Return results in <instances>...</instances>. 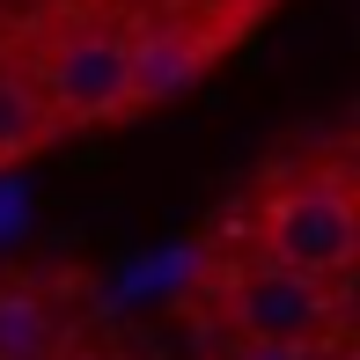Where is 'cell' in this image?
Wrapping results in <instances>:
<instances>
[{
  "label": "cell",
  "instance_id": "cell-1",
  "mask_svg": "<svg viewBox=\"0 0 360 360\" xmlns=\"http://www.w3.org/2000/svg\"><path fill=\"white\" fill-rule=\"evenodd\" d=\"M236 250H257L272 265H294L309 280H346L360 257V199L346 162H323V169H294L272 176L250 206H236L221 228Z\"/></svg>",
  "mask_w": 360,
  "mask_h": 360
},
{
  "label": "cell",
  "instance_id": "cell-2",
  "mask_svg": "<svg viewBox=\"0 0 360 360\" xmlns=\"http://www.w3.org/2000/svg\"><path fill=\"white\" fill-rule=\"evenodd\" d=\"M214 316L228 338H272V346H338L346 338V294L338 280H309L257 250H228L214 265Z\"/></svg>",
  "mask_w": 360,
  "mask_h": 360
},
{
  "label": "cell",
  "instance_id": "cell-7",
  "mask_svg": "<svg viewBox=\"0 0 360 360\" xmlns=\"http://www.w3.org/2000/svg\"><path fill=\"white\" fill-rule=\"evenodd\" d=\"M214 360H338V346H272V338H228L221 331Z\"/></svg>",
  "mask_w": 360,
  "mask_h": 360
},
{
  "label": "cell",
  "instance_id": "cell-4",
  "mask_svg": "<svg viewBox=\"0 0 360 360\" xmlns=\"http://www.w3.org/2000/svg\"><path fill=\"white\" fill-rule=\"evenodd\" d=\"M214 44L199 37L191 22H140L125 30V67H133V110H155V103H176L191 81L206 74Z\"/></svg>",
  "mask_w": 360,
  "mask_h": 360
},
{
  "label": "cell",
  "instance_id": "cell-5",
  "mask_svg": "<svg viewBox=\"0 0 360 360\" xmlns=\"http://www.w3.org/2000/svg\"><path fill=\"white\" fill-rule=\"evenodd\" d=\"M52 140H59V125H52V110H44L30 67H8V59H0V169L30 162L37 147H52Z\"/></svg>",
  "mask_w": 360,
  "mask_h": 360
},
{
  "label": "cell",
  "instance_id": "cell-6",
  "mask_svg": "<svg viewBox=\"0 0 360 360\" xmlns=\"http://www.w3.org/2000/svg\"><path fill=\"white\" fill-rule=\"evenodd\" d=\"M59 309L52 294L22 287V280H0V360H59Z\"/></svg>",
  "mask_w": 360,
  "mask_h": 360
},
{
  "label": "cell",
  "instance_id": "cell-3",
  "mask_svg": "<svg viewBox=\"0 0 360 360\" xmlns=\"http://www.w3.org/2000/svg\"><path fill=\"white\" fill-rule=\"evenodd\" d=\"M37 81L52 125H110L133 110V67H125V30L110 22H59L37 52L22 59Z\"/></svg>",
  "mask_w": 360,
  "mask_h": 360
}]
</instances>
